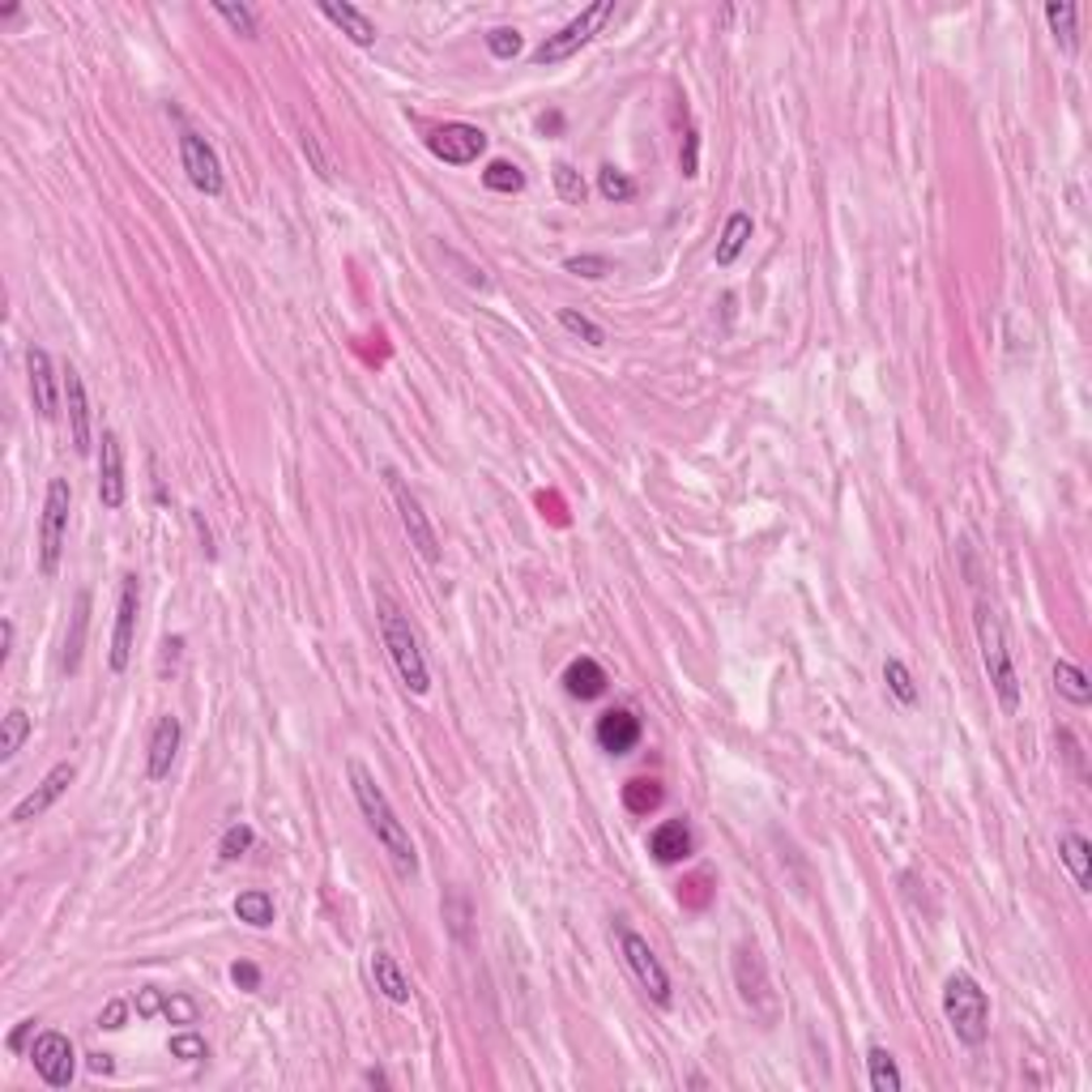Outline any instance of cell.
I'll list each match as a JSON object with an SVG mask.
<instances>
[{
	"mask_svg": "<svg viewBox=\"0 0 1092 1092\" xmlns=\"http://www.w3.org/2000/svg\"><path fill=\"white\" fill-rule=\"evenodd\" d=\"M231 982H235L239 990H247V994H257V990H261V969H257L253 960H235V964H231Z\"/></svg>",
	"mask_w": 1092,
	"mask_h": 1092,
	"instance_id": "cell-43",
	"label": "cell"
},
{
	"mask_svg": "<svg viewBox=\"0 0 1092 1092\" xmlns=\"http://www.w3.org/2000/svg\"><path fill=\"white\" fill-rule=\"evenodd\" d=\"M73 782H77V768H73L69 760H65V764H56V768L43 776V782H39L35 790H30V794H26V798H22V802L9 810V824H30V820L47 816V810H52L60 798L69 794V786H73Z\"/></svg>",
	"mask_w": 1092,
	"mask_h": 1092,
	"instance_id": "cell-13",
	"label": "cell"
},
{
	"mask_svg": "<svg viewBox=\"0 0 1092 1092\" xmlns=\"http://www.w3.org/2000/svg\"><path fill=\"white\" fill-rule=\"evenodd\" d=\"M363 1084H376V1088H385V1084H389V1080H385V1076H380V1071H363Z\"/></svg>",
	"mask_w": 1092,
	"mask_h": 1092,
	"instance_id": "cell-52",
	"label": "cell"
},
{
	"mask_svg": "<svg viewBox=\"0 0 1092 1092\" xmlns=\"http://www.w3.org/2000/svg\"><path fill=\"white\" fill-rule=\"evenodd\" d=\"M1054 688L1063 692L1076 708H1084V704L1092 700V683H1088V674H1084L1076 662H1067V658H1058V662H1054Z\"/></svg>",
	"mask_w": 1092,
	"mask_h": 1092,
	"instance_id": "cell-27",
	"label": "cell"
},
{
	"mask_svg": "<svg viewBox=\"0 0 1092 1092\" xmlns=\"http://www.w3.org/2000/svg\"><path fill=\"white\" fill-rule=\"evenodd\" d=\"M26 371H30V397H35L39 419L56 423V415H60V397H65V385L56 380L52 355H47L43 346H30V351H26Z\"/></svg>",
	"mask_w": 1092,
	"mask_h": 1092,
	"instance_id": "cell-14",
	"label": "cell"
},
{
	"mask_svg": "<svg viewBox=\"0 0 1092 1092\" xmlns=\"http://www.w3.org/2000/svg\"><path fill=\"white\" fill-rule=\"evenodd\" d=\"M944 1016L960 1046L978 1050L990 1037V998L969 973H952L944 982Z\"/></svg>",
	"mask_w": 1092,
	"mask_h": 1092,
	"instance_id": "cell-4",
	"label": "cell"
},
{
	"mask_svg": "<svg viewBox=\"0 0 1092 1092\" xmlns=\"http://www.w3.org/2000/svg\"><path fill=\"white\" fill-rule=\"evenodd\" d=\"M564 269L576 273V277H589V283H598V277L610 273V261H606V257H568Z\"/></svg>",
	"mask_w": 1092,
	"mask_h": 1092,
	"instance_id": "cell-41",
	"label": "cell"
},
{
	"mask_svg": "<svg viewBox=\"0 0 1092 1092\" xmlns=\"http://www.w3.org/2000/svg\"><path fill=\"white\" fill-rule=\"evenodd\" d=\"M171 1054L184 1058V1063H205V1058H209V1046H205V1037H197V1033H175V1037H171Z\"/></svg>",
	"mask_w": 1092,
	"mask_h": 1092,
	"instance_id": "cell-40",
	"label": "cell"
},
{
	"mask_svg": "<svg viewBox=\"0 0 1092 1092\" xmlns=\"http://www.w3.org/2000/svg\"><path fill=\"white\" fill-rule=\"evenodd\" d=\"M371 978H376V990L389 998V1003H410V978L401 973V964L389 956V952H371Z\"/></svg>",
	"mask_w": 1092,
	"mask_h": 1092,
	"instance_id": "cell-23",
	"label": "cell"
},
{
	"mask_svg": "<svg viewBox=\"0 0 1092 1092\" xmlns=\"http://www.w3.org/2000/svg\"><path fill=\"white\" fill-rule=\"evenodd\" d=\"M346 772H351V790H355V802H359V810H363V820H367L371 836L380 840V850H385L389 862L397 866V875H401V880H415V875H419V850H415V840H410V828H405V824L397 820V810H393L389 794L380 790L376 772H371L363 760H351Z\"/></svg>",
	"mask_w": 1092,
	"mask_h": 1092,
	"instance_id": "cell-1",
	"label": "cell"
},
{
	"mask_svg": "<svg viewBox=\"0 0 1092 1092\" xmlns=\"http://www.w3.org/2000/svg\"><path fill=\"white\" fill-rule=\"evenodd\" d=\"M321 13H325V18H329V22L341 30V35H346V39L355 43V47H371V43H376V22H371L359 5H346V0H341V5H337V0H321Z\"/></svg>",
	"mask_w": 1092,
	"mask_h": 1092,
	"instance_id": "cell-20",
	"label": "cell"
},
{
	"mask_svg": "<svg viewBox=\"0 0 1092 1092\" xmlns=\"http://www.w3.org/2000/svg\"><path fill=\"white\" fill-rule=\"evenodd\" d=\"M376 623H380V636H385V649H389V662H393L397 679L415 696H427L431 670H427V658L419 649V632L410 628V619L401 615V606L389 594H376Z\"/></svg>",
	"mask_w": 1092,
	"mask_h": 1092,
	"instance_id": "cell-2",
	"label": "cell"
},
{
	"mask_svg": "<svg viewBox=\"0 0 1092 1092\" xmlns=\"http://www.w3.org/2000/svg\"><path fill=\"white\" fill-rule=\"evenodd\" d=\"M137 610H141V581L129 572L120 585V606H115V632H111V670L124 674L133 662V640H137Z\"/></svg>",
	"mask_w": 1092,
	"mask_h": 1092,
	"instance_id": "cell-11",
	"label": "cell"
},
{
	"mask_svg": "<svg viewBox=\"0 0 1092 1092\" xmlns=\"http://www.w3.org/2000/svg\"><path fill=\"white\" fill-rule=\"evenodd\" d=\"M253 840H257V832L247 828V824H231L223 832V840H218V858H223V862H239L247 850H253Z\"/></svg>",
	"mask_w": 1092,
	"mask_h": 1092,
	"instance_id": "cell-37",
	"label": "cell"
},
{
	"mask_svg": "<svg viewBox=\"0 0 1092 1092\" xmlns=\"http://www.w3.org/2000/svg\"><path fill=\"white\" fill-rule=\"evenodd\" d=\"M696 154H700V137H696V129L688 133V145H683V154H679V167H683V175H700V163H696Z\"/></svg>",
	"mask_w": 1092,
	"mask_h": 1092,
	"instance_id": "cell-44",
	"label": "cell"
},
{
	"mask_svg": "<svg viewBox=\"0 0 1092 1092\" xmlns=\"http://www.w3.org/2000/svg\"><path fill=\"white\" fill-rule=\"evenodd\" d=\"M189 521H193V529H197V538H201V551H205V559H213V555H218V547H213V529L205 525V517H201L197 508L189 512Z\"/></svg>",
	"mask_w": 1092,
	"mask_h": 1092,
	"instance_id": "cell-45",
	"label": "cell"
},
{
	"mask_svg": "<svg viewBox=\"0 0 1092 1092\" xmlns=\"http://www.w3.org/2000/svg\"><path fill=\"white\" fill-rule=\"evenodd\" d=\"M427 150L449 167H470L478 163V154L487 150V133L474 129V124H444L427 137Z\"/></svg>",
	"mask_w": 1092,
	"mask_h": 1092,
	"instance_id": "cell-12",
	"label": "cell"
},
{
	"mask_svg": "<svg viewBox=\"0 0 1092 1092\" xmlns=\"http://www.w3.org/2000/svg\"><path fill=\"white\" fill-rule=\"evenodd\" d=\"M551 179H555V193H559V201H568V205H585V179H581V171L572 167V163H555L551 167Z\"/></svg>",
	"mask_w": 1092,
	"mask_h": 1092,
	"instance_id": "cell-34",
	"label": "cell"
},
{
	"mask_svg": "<svg viewBox=\"0 0 1092 1092\" xmlns=\"http://www.w3.org/2000/svg\"><path fill=\"white\" fill-rule=\"evenodd\" d=\"M692 850H696V836H692V828L683 824V820H666V824L653 828V836H649V854L658 858L662 866H674L683 858H692Z\"/></svg>",
	"mask_w": 1092,
	"mask_h": 1092,
	"instance_id": "cell-19",
	"label": "cell"
},
{
	"mask_svg": "<svg viewBox=\"0 0 1092 1092\" xmlns=\"http://www.w3.org/2000/svg\"><path fill=\"white\" fill-rule=\"evenodd\" d=\"M487 52L495 60H512V56H521V35H517L512 26H499V30H491V35H487Z\"/></svg>",
	"mask_w": 1092,
	"mask_h": 1092,
	"instance_id": "cell-39",
	"label": "cell"
},
{
	"mask_svg": "<svg viewBox=\"0 0 1092 1092\" xmlns=\"http://www.w3.org/2000/svg\"><path fill=\"white\" fill-rule=\"evenodd\" d=\"M179 163L189 171V184L205 197H223L227 179H223V163H218L213 145L201 133H179Z\"/></svg>",
	"mask_w": 1092,
	"mask_h": 1092,
	"instance_id": "cell-10",
	"label": "cell"
},
{
	"mask_svg": "<svg viewBox=\"0 0 1092 1092\" xmlns=\"http://www.w3.org/2000/svg\"><path fill=\"white\" fill-rule=\"evenodd\" d=\"M615 18V0H598V5H589V9H581L568 26H559L555 35H547L534 52H529V60H534V65L542 69V65H564V60H572L589 39L598 35V30L606 26Z\"/></svg>",
	"mask_w": 1092,
	"mask_h": 1092,
	"instance_id": "cell-6",
	"label": "cell"
},
{
	"mask_svg": "<svg viewBox=\"0 0 1092 1092\" xmlns=\"http://www.w3.org/2000/svg\"><path fill=\"white\" fill-rule=\"evenodd\" d=\"M60 385H65V410H69V431H73V449L86 457L95 449V431H90V397H86V380L73 363H65L60 371Z\"/></svg>",
	"mask_w": 1092,
	"mask_h": 1092,
	"instance_id": "cell-15",
	"label": "cell"
},
{
	"mask_svg": "<svg viewBox=\"0 0 1092 1092\" xmlns=\"http://www.w3.org/2000/svg\"><path fill=\"white\" fill-rule=\"evenodd\" d=\"M163 1003H167V998H163L159 990H154V986H145V990L137 994V1016H154V1012H163Z\"/></svg>",
	"mask_w": 1092,
	"mask_h": 1092,
	"instance_id": "cell-47",
	"label": "cell"
},
{
	"mask_svg": "<svg viewBox=\"0 0 1092 1092\" xmlns=\"http://www.w3.org/2000/svg\"><path fill=\"white\" fill-rule=\"evenodd\" d=\"M884 683H888L892 700H896V704H904V708H914V704L922 700V692H918V679H914V670L904 666L900 658H888V662H884Z\"/></svg>",
	"mask_w": 1092,
	"mask_h": 1092,
	"instance_id": "cell-29",
	"label": "cell"
},
{
	"mask_svg": "<svg viewBox=\"0 0 1092 1092\" xmlns=\"http://www.w3.org/2000/svg\"><path fill=\"white\" fill-rule=\"evenodd\" d=\"M623 802H628V810H636V816H649V810L662 802V786L649 782V776H636V782L623 786Z\"/></svg>",
	"mask_w": 1092,
	"mask_h": 1092,
	"instance_id": "cell-35",
	"label": "cell"
},
{
	"mask_svg": "<svg viewBox=\"0 0 1092 1092\" xmlns=\"http://www.w3.org/2000/svg\"><path fill=\"white\" fill-rule=\"evenodd\" d=\"M559 325H564L572 337H581L585 346H606V329H602V325H594L589 317H581L576 307H559Z\"/></svg>",
	"mask_w": 1092,
	"mask_h": 1092,
	"instance_id": "cell-33",
	"label": "cell"
},
{
	"mask_svg": "<svg viewBox=\"0 0 1092 1092\" xmlns=\"http://www.w3.org/2000/svg\"><path fill=\"white\" fill-rule=\"evenodd\" d=\"M598 193L610 201V205H623V201H632L636 197V184L623 175L619 167H602L598 171Z\"/></svg>",
	"mask_w": 1092,
	"mask_h": 1092,
	"instance_id": "cell-36",
	"label": "cell"
},
{
	"mask_svg": "<svg viewBox=\"0 0 1092 1092\" xmlns=\"http://www.w3.org/2000/svg\"><path fill=\"white\" fill-rule=\"evenodd\" d=\"M213 13L223 18L235 35H243V39H257V13L247 9V5H227V0H218L213 5Z\"/></svg>",
	"mask_w": 1092,
	"mask_h": 1092,
	"instance_id": "cell-38",
	"label": "cell"
},
{
	"mask_svg": "<svg viewBox=\"0 0 1092 1092\" xmlns=\"http://www.w3.org/2000/svg\"><path fill=\"white\" fill-rule=\"evenodd\" d=\"M385 478H389V495L397 504V517H401V529H405V538H410V547L427 559V564H440V538H435L431 517L423 512V499L405 487V478L397 470H385Z\"/></svg>",
	"mask_w": 1092,
	"mask_h": 1092,
	"instance_id": "cell-8",
	"label": "cell"
},
{
	"mask_svg": "<svg viewBox=\"0 0 1092 1092\" xmlns=\"http://www.w3.org/2000/svg\"><path fill=\"white\" fill-rule=\"evenodd\" d=\"M13 636H18V628H13V619H5L0 623V666L9 662V653H13Z\"/></svg>",
	"mask_w": 1092,
	"mask_h": 1092,
	"instance_id": "cell-49",
	"label": "cell"
},
{
	"mask_svg": "<svg viewBox=\"0 0 1092 1092\" xmlns=\"http://www.w3.org/2000/svg\"><path fill=\"white\" fill-rule=\"evenodd\" d=\"M30 1063H35L39 1080L47 1088H69L73 1076H77V1058H73V1041L65 1033H56V1028H43L30 1046Z\"/></svg>",
	"mask_w": 1092,
	"mask_h": 1092,
	"instance_id": "cell-9",
	"label": "cell"
},
{
	"mask_svg": "<svg viewBox=\"0 0 1092 1092\" xmlns=\"http://www.w3.org/2000/svg\"><path fill=\"white\" fill-rule=\"evenodd\" d=\"M1058 854H1063V866L1071 870L1076 888L1080 892H1092V846H1088V836L1063 832V840H1058Z\"/></svg>",
	"mask_w": 1092,
	"mask_h": 1092,
	"instance_id": "cell-25",
	"label": "cell"
},
{
	"mask_svg": "<svg viewBox=\"0 0 1092 1092\" xmlns=\"http://www.w3.org/2000/svg\"><path fill=\"white\" fill-rule=\"evenodd\" d=\"M69 512H73V487L69 478H52L43 495V517H39V572L52 581L60 572L69 542Z\"/></svg>",
	"mask_w": 1092,
	"mask_h": 1092,
	"instance_id": "cell-5",
	"label": "cell"
},
{
	"mask_svg": "<svg viewBox=\"0 0 1092 1092\" xmlns=\"http://www.w3.org/2000/svg\"><path fill=\"white\" fill-rule=\"evenodd\" d=\"M752 231H756L752 213H747V209H734V213L726 218V227H722V239H717L713 261L722 265V269H730V265L742 257V247H747V239H752Z\"/></svg>",
	"mask_w": 1092,
	"mask_h": 1092,
	"instance_id": "cell-22",
	"label": "cell"
},
{
	"mask_svg": "<svg viewBox=\"0 0 1092 1092\" xmlns=\"http://www.w3.org/2000/svg\"><path fill=\"white\" fill-rule=\"evenodd\" d=\"M90 1071H95V1076H111V1071H115L111 1054H90Z\"/></svg>",
	"mask_w": 1092,
	"mask_h": 1092,
	"instance_id": "cell-51",
	"label": "cell"
},
{
	"mask_svg": "<svg viewBox=\"0 0 1092 1092\" xmlns=\"http://www.w3.org/2000/svg\"><path fill=\"white\" fill-rule=\"evenodd\" d=\"M163 1016L171 1024H197V1003H193V998H184V994H171L163 1003Z\"/></svg>",
	"mask_w": 1092,
	"mask_h": 1092,
	"instance_id": "cell-42",
	"label": "cell"
},
{
	"mask_svg": "<svg viewBox=\"0 0 1092 1092\" xmlns=\"http://www.w3.org/2000/svg\"><path fill=\"white\" fill-rule=\"evenodd\" d=\"M615 934H619V956H623V964H628V973L636 978V986L658 1007H670V973H666V964L658 960V952L649 948V939L636 934L632 926H619Z\"/></svg>",
	"mask_w": 1092,
	"mask_h": 1092,
	"instance_id": "cell-7",
	"label": "cell"
},
{
	"mask_svg": "<svg viewBox=\"0 0 1092 1092\" xmlns=\"http://www.w3.org/2000/svg\"><path fill=\"white\" fill-rule=\"evenodd\" d=\"M35 1033V1020H22L18 1028H13V1037H9V1050H22L26 1046V1037Z\"/></svg>",
	"mask_w": 1092,
	"mask_h": 1092,
	"instance_id": "cell-50",
	"label": "cell"
},
{
	"mask_svg": "<svg viewBox=\"0 0 1092 1092\" xmlns=\"http://www.w3.org/2000/svg\"><path fill=\"white\" fill-rule=\"evenodd\" d=\"M235 918L239 922H247V926H257V930H265V926H273V918H277V909H273V896L269 892H239L235 896Z\"/></svg>",
	"mask_w": 1092,
	"mask_h": 1092,
	"instance_id": "cell-30",
	"label": "cell"
},
{
	"mask_svg": "<svg viewBox=\"0 0 1092 1092\" xmlns=\"http://www.w3.org/2000/svg\"><path fill=\"white\" fill-rule=\"evenodd\" d=\"M978 644H982V666H986L990 688H994L998 704H1003V713L1012 717L1020 708V674L1012 666V649H1007V636H1003V623H998V615L986 602H978Z\"/></svg>",
	"mask_w": 1092,
	"mask_h": 1092,
	"instance_id": "cell-3",
	"label": "cell"
},
{
	"mask_svg": "<svg viewBox=\"0 0 1092 1092\" xmlns=\"http://www.w3.org/2000/svg\"><path fill=\"white\" fill-rule=\"evenodd\" d=\"M594 738H598L602 752H610V756H628V752H636V742H640V722H636V717H632L628 708H610V713L598 717Z\"/></svg>",
	"mask_w": 1092,
	"mask_h": 1092,
	"instance_id": "cell-18",
	"label": "cell"
},
{
	"mask_svg": "<svg viewBox=\"0 0 1092 1092\" xmlns=\"http://www.w3.org/2000/svg\"><path fill=\"white\" fill-rule=\"evenodd\" d=\"M86 632H90V589H77V598H73V619H69V636H65V658H60V670H65V674H77V670H81Z\"/></svg>",
	"mask_w": 1092,
	"mask_h": 1092,
	"instance_id": "cell-21",
	"label": "cell"
},
{
	"mask_svg": "<svg viewBox=\"0 0 1092 1092\" xmlns=\"http://www.w3.org/2000/svg\"><path fill=\"white\" fill-rule=\"evenodd\" d=\"M26 738H30V717H26V708H9L5 713V726H0V764H13L18 752L26 747Z\"/></svg>",
	"mask_w": 1092,
	"mask_h": 1092,
	"instance_id": "cell-31",
	"label": "cell"
},
{
	"mask_svg": "<svg viewBox=\"0 0 1092 1092\" xmlns=\"http://www.w3.org/2000/svg\"><path fill=\"white\" fill-rule=\"evenodd\" d=\"M866 1071H870V1088H875V1092H900V1088H904L896 1058H892L884 1046H870V1050H866Z\"/></svg>",
	"mask_w": 1092,
	"mask_h": 1092,
	"instance_id": "cell-28",
	"label": "cell"
},
{
	"mask_svg": "<svg viewBox=\"0 0 1092 1092\" xmlns=\"http://www.w3.org/2000/svg\"><path fill=\"white\" fill-rule=\"evenodd\" d=\"M124 1016H129V1003L111 998V1003L103 1007V1016H99V1028H124Z\"/></svg>",
	"mask_w": 1092,
	"mask_h": 1092,
	"instance_id": "cell-46",
	"label": "cell"
},
{
	"mask_svg": "<svg viewBox=\"0 0 1092 1092\" xmlns=\"http://www.w3.org/2000/svg\"><path fill=\"white\" fill-rule=\"evenodd\" d=\"M1076 18H1080V9L1071 5V0H1050V5H1046V22H1050V30H1054V43L1063 47L1067 56H1076V52H1080Z\"/></svg>",
	"mask_w": 1092,
	"mask_h": 1092,
	"instance_id": "cell-26",
	"label": "cell"
},
{
	"mask_svg": "<svg viewBox=\"0 0 1092 1092\" xmlns=\"http://www.w3.org/2000/svg\"><path fill=\"white\" fill-rule=\"evenodd\" d=\"M564 688H568L572 700H598L606 692V670L594 658H576L564 670Z\"/></svg>",
	"mask_w": 1092,
	"mask_h": 1092,
	"instance_id": "cell-24",
	"label": "cell"
},
{
	"mask_svg": "<svg viewBox=\"0 0 1092 1092\" xmlns=\"http://www.w3.org/2000/svg\"><path fill=\"white\" fill-rule=\"evenodd\" d=\"M99 499H103V508H120L124 504V495H129V478H124V444H120V435L115 431H103V440H99Z\"/></svg>",
	"mask_w": 1092,
	"mask_h": 1092,
	"instance_id": "cell-16",
	"label": "cell"
},
{
	"mask_svg": "<svg viewBox=\"0 0 1092 1092\" xmlns=\"http://www.w3.org/2000/svg\"><path fill=\"white\" fill-rule=\"evenodd\" d=\"M303 154H307L311 163H317L321 179H329V175H333V171H329V163H325V154H321V145H317V137H311V133H303Z\"/></svg>",
	"mask_w": 1092,
	"mask_h": 1092,
	"instance_id": "cell-48",
	"label": "cell"
},
{
	"mask_svg": "<svg viewBox=\"0 0 1092 1092\" xmlns=\"http://www.w3.org/2000/svg\"><path fill=\"white\" fill-rule=\"evenodd\" d=\"M483 184L491 193H504V197H512V193H521L525 189V175H521V167L517 163H508V159H495V163H487V171H483Z\"/></svg>",
	"mask_w": 1092,
	"mask_h": 1092,
	"instance_id": "cell-32",
	"label": "cell"
},
{
	"mask_svg": "<svg viewBox=\"0 0 1092 1092\" xmlns=\"http://www.w3.org/2000/svg\"><path fill=\"white\" fill-rule=\"evenodd\" d=\"M179 738H184V730H179V717H159V722H154V734H150V756H145V776L150 782H163V776L171 772V764H175V756H179Z\"/></svg>",
	"mask_w": 1092,
	"mask_h": 1092,
	"instance_id": "cell-17",
	"label": "cell"
}]
</instances>
